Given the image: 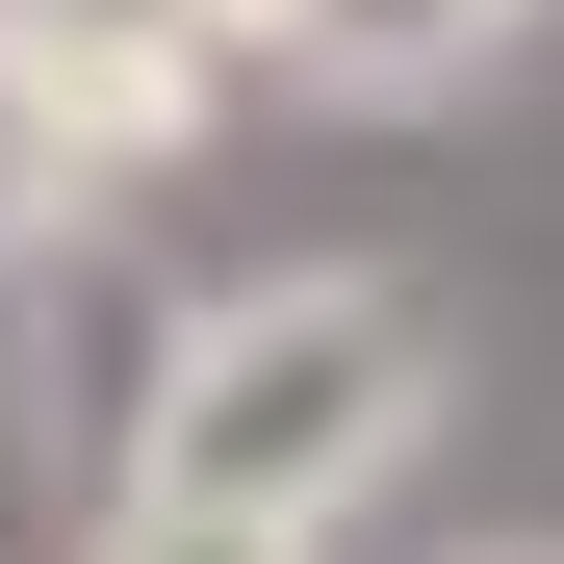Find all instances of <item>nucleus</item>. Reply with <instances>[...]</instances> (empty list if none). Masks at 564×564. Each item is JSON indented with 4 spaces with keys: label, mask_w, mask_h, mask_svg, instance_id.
I'll return each instance as SVG.
<instances>
[{
    "label": "nucleus",
    "mask_w": 564,
    "mask_h": 564,
    "mask_svg": "<svg viewBox=\"0 0 564 564\" xmlns=\"http://www.w3.org/2000/svg\"><path fill=\"white\" fill-rule=\"evenodd\" d=\"M436 436V282L411 257H282L206 282L154 334V411H129V488H206V513H359L386 462Z\"/></svg>",
    "instance_id": "obj_1"
},
{
    "label": "nucleus",
    "mask_w": 564,
    "mask_h": 564,
    "mask_svg": "<svg viewBox=\"0 0 564 564\" xmlns=\"http://www.w3.org/2000/svg\"><path fill=\"white\" fill-rule=\"evenodd\" d=\"M539 26V0H257V77L282 104H359V129H411V104H462Z\"/></svg>",
    "instance_id": "obj_2"
},
{
    "label": "nucleus",
    "mask_w": 564,
    "mask_h": 564,
    "mask_svg": "<svg viewBox=\"0 0 564 564\" xmlns=\"http://www.w3.org/2000/svg\"><path fill=\"white\" fill-rule=\"evenodd\" d=\"M104 564H334L308 513H206V488H129L104 513Z\"/></svg>",
    "instance_id": "obj_3"
},
{
    "label": "nucleus",
    "mask_w": 564,
    "mask_h": 564,
    "mask_svg": "<svg viewBox=\"0 0 564 564\" xmlns=\"http://www.w3.org/2000/svg\"><path fill=\"white\" fill-rule=\"evenodd\" d=\"M462 564H564V539H462Z\"/></svg>",
    "instance_id": "obj_4"
}]
</instances>
